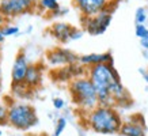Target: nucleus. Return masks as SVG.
Masks as SVG:
<instances>
[{
  "instance_id": "nucleus-1",
  "label": "nucleus",
  "mask_w": 148,
  "mask_h": 136,
  "mask_svg": "<svg viewBox=\"0 0 148 136\" xmlns=\"http://www.w3.org/2000/svg\"><path fill=\"white\" fill-rule=\"evenodd\" d=\"M88 78H90V80L92 82L95 90H97L99 105L109 106V104L113 102L110 87L116 80L121 79L118 72H117V69L113 67V63L98 64V65L90 67Z\"/></svg>"
},
{
  "instance_id": "nucleus-2",
  "label": "nucleus",
  "mask_w": 148,
  "mask_h": 136,
  "mask_svg": "<svg viewBox=\"0 0 148 136\" xmlns=\"http://www.w3.org/2000/svg\"><path fill=\"white\" fill-rule=\"evenodd\" d=\"M88 124L92 131L103 135L120 132L122 127L121 117L118 116V113L114 109L105 105H99L94 110H91L88 116Z\"/></svg>"
},
{
  "instance_id": "nucleus-3",
  "label": "nucleus",
  "mask_w": 148,
  "mask_h": 136,
  "mask_svg": "<svg viewBox=\"0 0 148 136\" xmlns=\"http://www.w3.org/2000/svg\"><path fill=\"white\" fill-rule=\"evenodd\" d=\"M71 95L72 101L84 110H94L98 106V95L90 78L79 76L71 82Z\"/></svg>"
},
{
  "instance_id": "nucleus-4",
  "label": "nucleus",
  "mask_w": 148,
  "mask_h": 136,
  "mask_svg": "<svg viewBox=\"0 0 148 136\" xmlns=\"http://www.w3.org/2000/svg\"><path fill=\"white\" fill-rule=\"evenodd\" d=\"M8 122L18 129H29L38 122V118L33 106L15 104L8 109Z\"/></svg>"
},
{
  "instance_id": "nucleus-5",
  "label": "nucleus",
  "mask_w": 148,
  "mask_h": 136,
  "mask_svg": "<svg viewBox=\"0 0 148 136\" xmlns=\"http://www.w3.org/2000/svg\"><path fill=\"white\" fill-rule=\"evenodd\" d=\"M113 14L109 8L103 10L99 14L94 15V16H88V18H82L83 21V26L84 30L90 36H101L108 30L109 25L112 23Z\"/></svg>"
},
{
  "instance_id": "nucleus-6",
  "label": "nucleus",
  "mask_w": 148,
  "mask_h": 136,
  "mask_svg": "<svg viewBox=\"0 0 148 136\" xmlns=\"http://www.w3.org/2000/svg\"><path fill=\"white\" fill-rule=\"evenodd\" d=\"M36 7V0H0V12L5 19L30 12Z\"/></svg>"
},
{
  "instance_id": "nucleus-7",
  "label": "nucleus",
  "mask_w": 148,
  "mask_h": 136,
  "mask_svg": "<svg viewBox=\"0 0 148 136\" xmlns=\"http://www.w3.org/2000/svg\"><path fill=\"white\" fill-rule=\"evenodd\" d=\"M112 0H73L75 7L82 14V18L94 16L101 11L110 7Z\"/></svg>"
},
{
  "instance_id": "nucleus-8",
  "label": "nucleus",
  "mask_w": 148,
  "mask_h": 136,
  "mask_svg": "<svg viewBox=\"0 0 148 136\" xmlns=\"http://www.w3.org/2000/svg\"><path fill=\"white\" fill-rule=\"evenodd\" d=\"M46 57L52 65H72L73 63L79 61V57L76 54L64 48H54L48 52Z\"/></svg>"
},
{
  "instance_id": "nucleus-9",
  "label": "nucleus",
  "mask_w": 148,
  "mask_h": 136,
  "mask_svg": "<svg viewBox=\"0 0 148 136\" xmlns=\"http://www.w3.org/2000/svg\"><path fill=\"white\" fill-rule=\"evenodd\" d=\"M27 69H29V64H27V60H26V54L21 50L16 54L15 61L12 64V71H11L12 83H23L25 78H26Z\"/></svg>"
},
{
  "instance_id": "nucleus-10",
  "label": "nucleus",
  "mask_w": 148,
  "mask_h": 136,
  "mask_svg": "<svg viewBox=\"0 0 148 136\" xmlns=\"http://www.w3.org/2000/svg\"><path fill=\"white\" fill-rule=\"evenodd\" d=\"M73 29H75V27L71 26L69 23L56 22L50 27V33H52V36L57 41H60L61 44H65L68 41H71V36H72Z\"/></svg>"
},
{
  "instance_id": "nucleus-11",
  "label": "nucleus",
  "mask_w": 148,
  "mask_h": 136,
  "mask_svg": "<svg viewBox=\"0 0 148 136\" xmlns=\"http://www.w3.org/2000/svg\"><path fill=\"white\" fill-rule=\"evenodd\" d=\"M79 63L83 65H98V64H108V63H113V56L112 53H90V54H84L79 57Z\"/></svg>"
},
{
  "instance_id": "nucleus-12",
  "label": "nucleus",
  "mask_w": 148,
  "mask_h": 136,
  "mask_svg": "<svg viewBox=\"0 0 148 136\" xmlns=\"http://www.w3.org/2000/svg\"><path fill=\"white\" fill-rule=\"evenodd\" d=\"M42 75H41V68L38 65H29L25 83L27 87H37L41 83Z\"/></svg>"
},
{
  "instance_id": "nucleus-13",
  "label": "nucleus",
  "mask_w": 148,
  "mask_h": 136,
  "mask_svg": "<svg viewBox=\"0 0 148 136\" xmlns=\"http://www.w3.org/2000/svg\"><path fill=\"white\" fill-rule=\"evenodd\" d=\"M121 135L124 136H145V131H144V128L141 125H139L137 122H125V124H122L121 129Z\"/></svg>"
},
{
  "instance_id": "nucleus-14",
  "label": "nucleus",
  "mask_w": 148,
  "mask_h": 136,
  "mask_svg": "<svg viewBox=\"0 0 148 136\" xmlns=\"http://www.w3.org/2000/svg\"><path fill=\"white\" fill-rule=\"evenodd\" d=\"M40 7L45 11H49V12H54L56 10L60 8V4H58L57 0H40Z\"/></svg>"
},
{
  "instance_id": "nucleus-15",
  "label": "nucleus",
  "mask_w": 148,
  "mask_h": 136,
  "mask_svg": "<svg viewBox=\"0 0 148 136\" xmlns=\"http://www.w3.org/2000/svg\"><path fill=\"white\" fill-rule=\"evenodd\" d=\"M148 15H147V10L145 7H139V8L136 10L135 12V22L136 25H144L145 21H147Z\"/></svg>"
},
{
  "instance_id": "nucleus-16",
  "label": "nucleus",
  "mask_w": 148,
  "mask_h": 136,
  "mask_svg": "<svg viewBox=\"0 0 148 136\" xmlns=\"http://www.w3.org/2000/svg\"><path fill=\"white\" fill-rule=\"evenodd\" d=\"M1 32L4 34V37H10V36H16L19 33V27L15 25H5L1 27Z\"/></svg>"
},
{
  "instance_id": "nucleus-17",
  "label": "nucleus",
  "mask_w": 148,
  "mask_h": 136,
  "mask_svg": "<svg viewBox=\"0 0 148 136\" xmlns=\"http://www.w3.org/2000/svg\"><path fill=\"white\" fill-rule=\"evenodd\" d=\"M65 127H67V120H65L64 117L58 118L57 122H56V128H54L53 136H60L61 133H63L64 129H65Z\"/></svg>"
},
{
  "instance_id": "nucleus-18",
  "label": "nucleus",
  "mask_w": 148,
  "mask_h": 136,
  "mask_svg": "<svg viewBox=\"0 0 148 136\" xmlns=\"http://www.w3.org/2000/svg\"><path fill=\"white\" fill-rule=\"evenodd\" d=\"M135 34L137 38H144V37H148V27L145 25H136L135 27Z\"/></svg>"
},
{
  "instance_id": "nucleus-19",
  "label": "nucleus",
  "mask_w": 148,
  "mask_h": 136,
  "mask_svg": "<svg viewBox=\"0 0 148 136\" xmlns=\"http://www.w3.org/2000/svg\"><path fill=\"white\" fill-rule=\"evenodd\" d=\"M8 121V109L0 105V125H3Z\"/></svg>"
},
{
  "instance_id": "nucleus-20",
  "label": "nucleus",
  "mask_w": 148,
  "mask_h": 136,
  "mask_svg": "<svg viewBox=\"0 0 148 136\" xmlns=\"http://www.w3.org/2000/svg\"><path fill=\"white\" fill-rule=\"evenodd\" d=\"M82 37H83V32L79 30V29H73V32H72V36H71V41H76V40H80Z\"/></svg>"
},
{
  "instance_id": "nucleus-21",
  "label": "nucleus",
  "mask_w": 148,
  "mask_h": 136,
  "mask_svg": "<svg viewBox=\"0 0 148 136\" xmlns=\"http://www.w3.org/2000/svg\"><path fill=\"white\" fill-rule=\"evenodd\" d=\"M53 106H54V109H63L64 108V100H61V98H54Z\"/></svg>"
},
{
  "instance_id": "nucleus-22",
  "label": "nucleus",
  "mask_w": 148,
  "mask_h": 136,
  "mask_svg": "<svg viewBox=\"0 0 148 136\" xmlns=\"http://www.w3.org/2000/svg\"><path fill=\"white\" fill-rule=\"evenodd\" d=\"M140 45H141V48L145 50H148V37H144V38H141L140 40Z\"/></svg>"
},
{
  "instance_id": "nucleus-23",
  "label": "nucleus",
  "mask_w": 148,
  "mask_h": 136,
  "mask_svg": "<svg viewBox=\"0 0 148 136\" xmlns=\"http://www.w3.org/2000/svg\"><path fill=\"white\" fill-rule=\"evenodd\" d=\"M4 22H5V18L3 16V14L0 12V27H3V25H4Z\"/></svg>"
},
{
  "instance_id": "nucleus-24",
  "label": "nucleus",
  "mask_w": 148,
  "mask_h": 136,
  "mask_svg": "<svg viewBox=\"0 0 148 136\" xmlns=\"http://www.w3.org/2000/svg\"><path fill=\"white\" fill-rule=\"evenodd\" d=\"M4 34H3V32H1V27H0V42H3V41H4Z\"/></svg>"
},
{
  "instance_id": "nucleus-25",
  "label": "nucleus",
  "mask_w": 148,
  "mask_h": 136,
  "mask_svg": "<svg viewBox=\"0 0 148 136\" xmlns=\"http://www.w3.org/2000/svg\"><path fill=\"white\" fill-rule=\"evenodd\" d=\"M143 78H144V80H145V82H147V83H148V72H145V73H144V75H143Z\"/></svg>"
},
{
  "instance_id": "nucleus-26",
  "label": "nucleus",
  "mask_w": 148,
  "mask_h": 136,
  "mask_svg": "<svg viewBox=\"0 0 148 136\" xmlns=\"http://www.w3.org/2000/svg\"><path fill=\"white\" fill-rule=\"evenodd\" d=\"M0 83H1V71H0Z\"/></svg>"
},
{
  "instance_id": "nucleus-27",
  "label": "nucleus",
  "mask_w": 148,
  "mask_h": 136,
  "mask_svg": "<svg viewBox=\"0 0 148 136\" xmlns=\"http://www.w3.org/2000/svg\"><path fill=\"white\" fill-rule=\"evenodd\" d=\"M0 136H1V131H0Z\"/></svg>"
},
{
  "instance_id": "nucleus-28",
  "label": "nucleus",
  "mask_w": 148,
  "mask_h": 136,
  "mask_svg": "<svg viewBox=\"0 0 148 136\" xmlns=\"http://www.w3.org/2000/svg\"><path fill=\"white\" fill-rule=\"evenodd\" d=\"M145 1H148V0H145Z\"/></svg>"
}]
</instances>
